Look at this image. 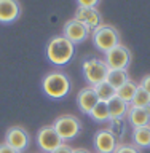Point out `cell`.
<instances>
[{"label":"cell","instance_id":"1","mask_svg":"<svg viewBox=\"0 0 150 153\" xmlns=\"http://www.w3.org/2000/svg\"><path fill=\"white\" fill-rule=\"evenodd\" d=\"M70 88H72V81L69 78V75L61 70L50 72L42 80L43 93H45L46 97H50L53 100H61L67 97L70 93Z\"/></svg>","mask_w":150,"mask_h":153},{"label":"cell","instance_id":"2","mask_svg":"<svg viewBox=\"0 0 150 153\" xmlns=\"http://www.w3.org/2000/svg\"><path fill=\"white\" fill-rule=\"evenodd\" d=\"M75 56V45L64 35L53 37L46 45V57L51 64L57 67L67 65Z\"/></svg>","mask_w":150,"mask_h":153},{"label":"cell","instance_id":"3","mask_svg":"<svg viewBox=\"0 0 150 153\" xmlns=\"http://www.w3.org/2000/svg\"><path fill=\"white\" fill-rule=\"evenodd\" d=\"M91 40L96 50H99L101 53H107L110 50H113L115 46L120 45V32L113 26H107L102 24L101 27H98L96 30L91 33Z\"/></svg>","mask_w":150,"mask_h":153},{"label":"cell","instance_id":"4","mask_svg":"<svg viewBox=\"0 0 150 153\" xmlns=\"http://www.w3.org/2000/svg\"><path fill=\"white\" fill-rule=\"evenodd\" d=\"M81 70H83V76L86 80L88 86H96L99 83L107 80L109 75V67L105 64L104 59H99V57H86L83 61V65H81Z\"/></svg>","mask_w":150,"mask_h":153},{"label":"cell","instance_id":"5","mask_svg":"<svg viewBox=\"0 0 150 153\" xmlns=\"http://www.w3.org/2000/svg\"><path fill=\"white\" fill-rule=\"evenodd\" d=\"M54 131L59 134L62 142L72 140L81 132V121L74 115H61L51 124Z\"/></svg>","mask_w":150,"mask_h":153},{"label":"cell","instance_id":"6","mask_svg":"<svg viewBox=\"0 0 150 153\" xmlns=\"http://www.w3.org/2000/svg\"><path fill=\"white\" fill-rule=\"evenodd\" d=\"M104 61L107 64L109 70H126L131 64V51L120 43L113 50L105 53Z\"/></svg>","mask_w":150,"mask_h":153},{"label":"cell","instance_id":"7","mask_svg":"<svg viewBox=\"0 0 150 153\" xmlns=\"http://www.w3.org/2000/svg\"><path fill=\"white\" fill-rule=\"evenodd\" d=\"M62 139L59 137V134L54 131L53 126H43L38 129L37 132V147L40 148V152L43 153H51L54 152L59 145H62Z\"/></svg>","mask_w":150,"mask_h":153},{"label":"cell","instance_id":"8","mask_svg":"<svg viewBox=\"0 0 150 153\" xmlns=\"http://www.w3.org/2000/svg\"><path fill=\"white\" fill-rule=\"evenodd\" d=\"M62 35H64L69 42L74 43V45H78V43H83L85 40H88V37L91 35V30L85 26V24L77 21L75 18H72L64 24Z\"/></svg>","mask_w":150,"mask_h":153},{"label":"cell","instance_id":"9","mask_svg":"<svg viewBox=\"0 0 150 153\" xmlns=\"http://www.w3.org/2000/svg\"><path fill=\"white\" fill-rule=\"evenodd\" d=\"M5 143H8L16 152L22 153L24 150H27L29 143H31V136H29V132L24 128L11 126L5 132Z\"/></svg>","mask_w":150,"mask_h":153},{"label":"cell","instance_id":"10","mask_svg":"<svg viewBox=\"0 0 150 153\" xmlns=\"http://www.w3.org/2000/svg\"><path fill=\"white\" fill-rule=\"evenodd\" d=\"M93 145H94L96 153H113L118 145V139L105 128L94 134Z\"/></svg>","mask_w":150,"mask_h":153},{"label":"cell","instance_id":"11","mask_svg":"<svg viewBox=\"0 0 150 153\" xmlns=\"http://www.w3.org/2000/svg\"><path fill=\"white\" fill-rule=\"evenodd\" d=\"M74 18L77 21H80L81 24H85L91 32L102 26V14H101V11L98 8H81V7H78Z\"/></svg>","mask_w":150,"mask_h":153},{"label":"cell","instance_id":"12","mask_svg":"<svg viewBox=\"0 0 150 153\" xmlns=\"http://www.w3.org/2000/svg\"><path fill=\"white\" fill-rule=\"evenodd\" d=\"M19 0H0V24H13L21 16Z\"/></svg>","mask_w":150,"mask_h":153},{"label":"cell","instance_id":"13","mask_svg":"<svg viewBox=\"0 0 150 153\" xmlns=\"http://www.w3.org/2000/svg\"><path fill=\"white\" fill-rule=\"evenodd\" d=\"M98 102H99V99L91 86H86V88L80 89L78 94H77V107H78L81 113L90 115V112L94 108V105Z\"/></svg>","mask_w":150,"mask_h":153},{"label":"cell","instance_id":"14","mask_svg":"<svg viewBox=\"0 0 150 153\" xmlns=\"http://www.w3.org/2000/svg\"><path fill=\"white\" fill-rule=\"evenodd\" d=\"M126 121L129 126L142 128L150 126V107L149 108H139V107H129L126 113Z\"/></svg>","mask_w":150,"mask_h":153},{"label":"cell","instance_id":"15","mask_svg":"<svg viewBox=\"0 0 150 153\" xmlns=\"http://www.w3.org/2000/svg\"><path fill=\"white\" fill-rule=\"evenodd\" d=\"M107 107H109L110 120H112V118H126V113H128V110L131 105L115 96L113 99H110L107 102Z\"/></svg>","mask_w":150,"mask_h":153},{"label":"cell","instance_id":"16","mask_svg":"<svg viewBox=\"0 0 150 153\" xmlns=\"http://www.w3.org/2000/svg\"><path fill=\"white\" fill-rule=\"evenodd\" d=\"M133 145L141 148H150V126L133 129Z\"/></svg>","mask_w":150,"mask_h":153},{"label":"cell","instance_id":"17","mask_svg":"<svg viewBox=\"0 0 150 153\" xmlns=\"http://www.w3.org/2000/svg\"><path fill=\"white\" fill-rule=\"evenodd\" d=\"M88 117L96 123H109L110 121V113H109V107L107 102H99L94 105V108L90 112Z\"/></svg>","mask_w":150,"mask_h":153},{"label":"cell","instance_id":"18","mask_svg":"<svg viewBox=\"0 0 150 153\" xmlns=\"http://www.w3.org/2000/svg\"><path fill=\"white\" fill-rule=\"evenodd\" d=\"M93 89H94V93L101 102H109L110 99H113L117 96V89L113 86H110L107 81H102V83L93 86Z\"/></svg>","mask_w":150,"mask_h":153},{"label":"cell","instance_id":"19","mask_svg":"<svg viewBox=\"0 0 150 153\" xmlns=\"http://www.w3.org/2000/svg\"><path fill=\"white\" fill-rule=\"evenodd\" d=\"M137 88H139V85L136 83V81L128 80L126 83L122 86V88L117 89V97H120L122 100H125L126 104H131V100H133V97H134V94H136Z\"/></svg>","mask_w":150,"mask_h":153},{"label":"cell","instance_id":"20","mask_svg":"<svg viewBox=\"0 0 150 153\" xmlns=\"http://www.w3.org/2000/svg\"><path fill=\"white\" fill-rule=\"evenodd\" d=\"M107 129L117 139H123L125 136H126V131H128V121H126V118H112L109 121Z\"/></svg>","mask_w":150,"mask_h":153},{"label":"cell","instance_id":"21","mask_svg":"<svg viewBox=\"0 0 150 153\" xmlns=\"http://www.w3.org/2000/svg\"><path fill=\"white\" fill-rule=\"evenodd\" d=\"M128 80H129V76H128L126 70H109V75H107V80L105 81H107L110 86H113L115 89H118V88H122Z\"/></svg>","mask_w":150,"mask_h":153},{"label":"cell","instance_id":"22","mask_svg":"<svg viewBox=\"0 0 150 153\" xmlns=\"http://www.w3.org/2000/svg\"><path fill=\"white\" fill-rule=\"evenodd\" d=\"M129 105H131V107H139V108H149L150 107V94L139 86Z\"/></svg>","mask_w":150,"mask_h":153},{"label":"cell","instance_id":"23","mask_svg":"<svg viewBox=\"0 0 150 153\" xmlns=\"http://www.w3.org/2000/svg\"><path fill=\"white\" fill-rule=\"evenodd\" d=\"M113 153H141V150L131 143H118Z\"/></svg>","mask_w":150,"mask_h":153},{"label":"cell","instance_id":"24","mask_svg":"<svg viewBox=\"0 0 150 153\" xmlns=\"http://www.w3.org/2000/svg\"><path fill=\"white\" fill-rule=\"evenodd\" d=\"M101 0H77V5L81 8H98Z\"/></svg>","mask_w":150,"mask_h":153},{"label":"cell","instance_id":"25","mask_svg":"<svg viewBox=\"0 0 150 153\" xmlns=\"http://www.w3.org/2000/svg\"><path fill=\"white\" fill-rule=\"evenodd\" d=\"M51 153H74V148H72L69 143H66V142H64L62 145H59L54 152H51Z\"/></svg>","mask_w":150,"mask_h":153},{"label":"cell","instance_id":"26","mask_svg":"<svg viewBox=\"0 0 150 153\" xmlns=\"http://www.w3.org/2000/svg\"><path fill=\"white\" fill-rule=\"evenodd\" d=\"M139 86H141L142 89H146L147 93L150 94V75H146L144 78L141 80V83H139Z\"/></svg>","mask_w":150,"mask_h":153},{"label":"cell","instance_id":"27","mask_svg":"<svg viewBox=\"0 0 150 153\" xmlns=\"http://www.w3.org/2000/svg\"><path fill=\"white\" fill-rule=\"evenodd\" d=\"M0 153H19V152H16L14 148H11L8 143L2 142V143H0Z\"/></svg>","mask_w":150,"mask_h":153},{"label":"cell","instance_id":"28","mask_svg":"<svg viewBox=\"0 0 150 153\" xmlns=\"http://www.w3.org/2000/svg\"><path fill=\"white\" fill-rule=\"evenodd\" d=\"M74 153H91V152L85 150V148H74Z\"/></svg>","mask_w":150,"mask_h":153}]
</instances>
